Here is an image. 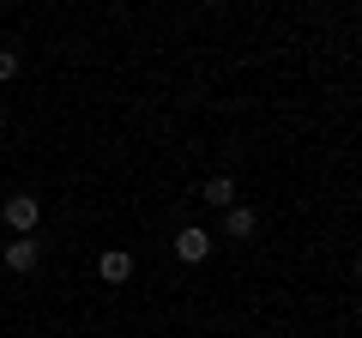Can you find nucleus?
I'll list each match as a JSON object with an SVG mask.
<instances>
[{"mask_svg": "<svg viewBox=\"0 0 362 338\" xmlns=\"http://www.w3.org/2000/svg\"><path fill=\"white\" fill-rule=\"evenodd\" d=\"M13 73H18V54H13V49H0V78H13Z\"/></svg>", "mask_w": 362, "mask_h": 338, "instance_id": "0eeeda50", "label": "nucleus"}, {"mask_svg": "<svg viewBox=\"0 0 362 338\" xmlns=\"http://www.w3.org/2000/svg\"><path fill=\"white\" fill-rule=\"evenodd\" d=\"M37 218H42L37 194H13V199H6V223H13L18 235H30V230H37Z\"/></svg>", "mask_w": 362, "mask_h": 338, "instance_id": "f257e3e1", "label": "nucleus"}, {"mask_svg": "<svg viewBox=\"0 0 362 338\" xmlns=\"http://www.w3.org/2000/svg\"><path fill=\"white\" fill-rule=\"evenodd\" d=\"M6 266H13V272H37V242H30V235L13 242V247H6Z\"/></svg>", "mask_w": 362, "mask_h": 338, "instance_id": "423d86ee", "label": "nucleus"}, {"mask_svg": "<svg viewBox=\"0 0 362 338\" xmlns=\"http://www.w3.org/2000/svg\"><path fill=\"white\" fill-rule=\"evenodd\" d=\"M199 199H211V206L230 211V206H235V182H230V175H211V182L199 187Z\"/></svg>", "mask_w": 362, "mask_h": 338, "instance_id": "39448f33", "label": "nucleus"}, {"mask_svg": "<svg viewBox=\"0 0 362 338\" xmlns=\"http://www.w3.org/2000/svg\"><path fill=\"white\" fill-rule=\"evenodd\" d=\"M223 230H230L235 242H247V235L259 230V218H254V211H247V206H230V211H223Z\"/></svg>", "mask_w": 362, "mask_h": 338, "instance_id": "20e7f679", "label": "nucleus"}, {"mask_svg": "<svg viewBox=\"0 0 362 338\" xmlns=\"http://www.w3.org/2000/svg\"><path fill=\"white\" fill-rule=\"evenodd\" d=\"M97 272H103V284H127V278H133V254H121V247H115V254H103Z\"/></svg>", "mask_w": 362, "mask_h": 338, "instance_id": "7ed1b4c3", "label": "nucleus"}, {"mask_svg": "<svg viewBox=\"0 0 362 338\" xmlns=\"http://www.w3.org/2000/svg\"><path fill=\"white\" fill-rule=\"evenodd\" d=\"M175 254H181L187 266H199V260L211 254V235L199 230V223H181V235H175Z\"/></svg>", "mask_w": 362, "mask_h": 338, "instance_id": "f03ea898", "label": "nucleus"}]
</instances>
